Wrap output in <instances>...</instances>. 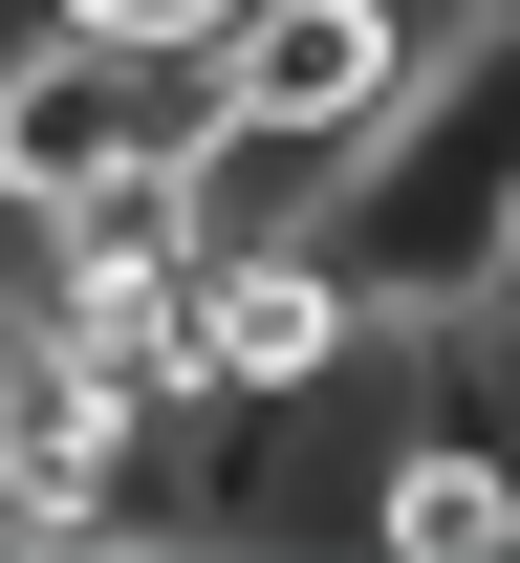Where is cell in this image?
<instances>
[{
    "instance_id": "obj_1",
    "label": "cell",
    "mask_w": 520,
    "mask_h": 563,
    "mask_svg": "<svg viewBox=\"0 0 520 563\" xmlns=\"http://www.w3.org/2000/svg\"><path fill=\"white\" fill-rule=\"evenodd\" d=\"M196 131H218L196 44H109V22L0 0V239H22V217H66L87 174H131V152H196Z\"/></svg>"
},
{
    "instance_id": "obj_2",
    "label": "cell",
    "mask_w": 520,
    "mask_h": 563,
    "mask_svg": "<svg viewBox=\"0 0 520 563\" xmlns=\"http://www.w3.org/2000/svg\"><path fill=\"white\" fill-rule=\"evenodd\" d=\"M196 368L261 390V412H283V390H347V368H369V303L303 261V239H218V261H196Z\"/></svg>"
},
{
    "instance_id": "obj_3",
    "label": "cell",
    "mask_w": 520,
    "mask_h": 563,
    "mask_svg": "<svg viewBox=\"0 0 520 563\" xmlns=\"http://www.w3.org/2000/svg\"><path fill=\"white\" fill-rule=\"evenodd\" d=\"M347 520H369L390 563H520V455L455 412H390V455L347 477Z\"/></svg>"
},
{
    "instance_id": "obj_4",
    "label": "cell",
    "mask_w": 520,
    "mask_h": 563,
    "mask_svg": "<svg viewBox=\"0 0 520 563\" xmlns=\"http://www.w3.org/2000/svg\"><path fill=\"white\" fill-rule=\"evenodd\" d=\"M44 22H109V44H218V0H44Z\"/></svg>"
},
{
    "instance_id": "obj_5",
    "label": "cell",
    "mask_w": 520,
    "mask_h": 563,
    "mask_svg": "<svg viewBox=\"0 0 520 563\" xmlns=\"http://www.w3.org/2000/svg\"><path fill=\"white\" fill-rule=\"evenodd\" d=\"M0 390H22V261H0Z\"/></svg>"
},
{
    "instance_id": "obj_6",
    "label": "cell",
    "mask_w": 520,
    "mask_h": 563,
    "mask_svg": "<svg viewBox=\"0 0 520 563\" xmlns=\"http://www.w3.org/2000/svg\"><path fill=\"white\" fill-rule=\"evenodd\" d=\"M499 22H520V0H499Z\"/></svg>"
}]
</instances>
